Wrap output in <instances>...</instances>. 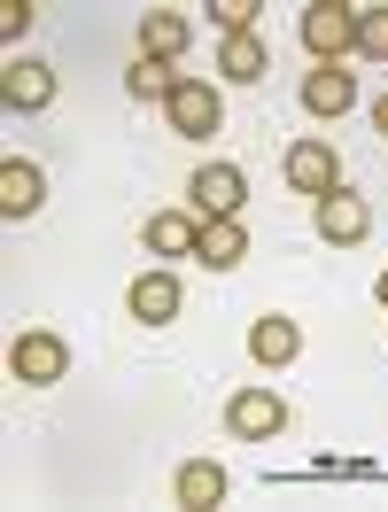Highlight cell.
<instances>
[{
    "label": "cell",
    "instance_id": "19",
    "mask_svg": "<svg viewBox=\"0 0 388 512\" xmlns=\"http://www.w3.org/2000/svg\"><path fill=\"white\" fill-rule=\"evenodd\" d=\"M357 55L388 63V8H357Z\"/></svg>",
    "mask_w": 388,
    "mask_h": 512
},
{
    "label": "cell",
    "instance_id": "17",
    "mask_svg": "<svg viewBox=\"0 0 388 512\" xmlns=\"http://www.w3.org/2000/svg\"><path fill=\"white\" fill-rule=\"evenodd\" d=\"M295 350H303L295 319H257V326H249V357H257V365H288Z\"/></svg>",
    "mask_w": 388,
    "mask_h": 512
},
{
    "label": "cell",
    "instance_id": "15",
    "mask_svg": "<svg viewBox=\"0 0 388 512\" xmlns=\"http://www.w3.org/2000/svg\"><path fill=\"white\" fill-rule=\"evenodd\" d=\"M187 16H179V8H148V16H140V47H148V55H156V63H171V55H179V47H187Z\"/></svg>",
    "mask_w": 388,
    "mask_h": 512
},
{
    "label": "cell",
    "instance_id": "10",
    "mask_svg": "<svg viewBox=\"0 0 388 512\" xmlns=\"http://www.w3.org/2000/svg\"><path fill=\"white\" fill-rule=\"evenodd\" d=\"M39 202H47V171H39V163H0V210H8V218H32Z\"/></svg>",
    "mask_w": 388,
    "mask_h": 512
},
{
    "label": "cell",
    "instance_id": "6",
    "mask_svg": "<svg viewBox=\"0 0 388 512\" xmlns=\"http://www.w3.org/2000/svg\"><path fill=\"white\" fill-rule=\"evenodd\" d=\"M288 187L295 194H334L342 187V156H334L326 140H295L288 148Z\"/></svg>",
    "mask_w": 388,
    "mask_h": 512
},
{
    "label": "cell",
    "instance_id": "21",
    "mask_svg": "<svg viewBox=\"0 0 388 512\" xmlns=\"http://www.w3.org/2000/svg\"><path fill=\"white\" fill-rule=\"evenodd\" d=\"M32 16H39L32 0H8V8H0V39H8V47H16V39L32 32Z\"/></svg>",
    "mask_w": 388,
    "mask_h": 512
},
{
    "label": "cell",
    "instance_id": "22",
    "mask_svg": "<svg viewBox=\"0 0 388 512\" xmlns=\"http://www.w3.org/2000/svg\"><path fill=\"white\" fill-rule=\"evenodd\" d=\"M373 132H388V94H381V101H373Z\"/></svg>",
    "mask_w": 388,
    "mask_h": 512
},
{
    "label": "cell",
    "instance_id": "7",
    "mask_svg": "<svg viewBox=\"0 0 388 512\" xmlns=\"http://www.w3.org/2000/svg\"><path fill=\"white\" fill-rule=\"evenodd\" d=\"M163 117H171V132H187V140H202V132H218V94L202 86V78H179V94L163 101Z\"/></svg>",
    "mask_w": 388,
    "mask_h": 512
},
{
    "label": "cell",
    "instance_id": "11",
    "mask_svg": "<svg viewBox=\"0 0 388 512\" xmlns=\"http://www.w3.org/2000/svg\"><path fill=\"white\" fill-rule=\"evenodd\" d=\"M218 70H226L233 86H257L264 70H272V47H264V32H233V39H218Z\"/></svg>",
    "mask_w": 388,
    "mask_h": 512
},
{
    "label": "cell",
    "instance_id": "18",
    "mask_svg": "<svg viewBox=\"0 0 388 512\" xmlns=\"http://www.w3.org/2000/svg\"><path fill=\"white\" fill-rule=\"evenodd\" d=\"M125 86H132V101H171L179 94V70L156 63V55H140V63L125 70Z\"/></svg>",
    "mask_w": 388,
    "mask_h": 512
},
{
    "label": "cell",
    "instance_id": "16",
    "mask_svg": "<svg viewBox=\"0 0 388 512\" xmlns=\"http://www.w3.org/2000/svg\"><path fill=\"white\" fill-rule=\"evenodd\" d=\"M179 505H194V512L226 505V466H210V458H194V466H179Z\"/></svg>",
    "mask_w": 388,
    "mask_h": 512
},
{
    "label": "cell",
    "instance_id": "9",
    "mask_svg": "<svg viewBox=\"0 0 388 512\" xmlns=\"http://www.w3.org/2000/svg\"><path fill=\"white\" fill-rule=\"evenodd\" d=\"M125 303H132V319H140V326H171V319H179V280H171V272H140Z\"/></svg>",
    "mask_w": 388,
    "mask_h": 512
},
{
    "label": "cell",
    "instance_id": "23",
    "mask_svg": "<svg viewBox=\"0 0 388 512\" xmlns=\"http://www.w3.org/2000/svg\"><path fill=\"white\" fill-rule=\"evenodd\" d=\"M373 295H381V311H388V272H381V288H373Z\"/></svg>",
    "mask_w": 388,
    "mask_h": 512
},
{
    "label": "cell",
    "instance_id": "4",
    "mask_svg": "<svg viewBox=\"0 0 388 512\" xmlns=\"http://www.w3.org/2000/svg\"><path fill=\"white\" fill-rule=\"evenodd\" d=\"M319 233L334 241V249H357V241L373 233V202H365V194H350V187L319 194Z\"/></svg>",
    "mask_w": 388,
    "mask_h": 512
},
{
    "label": "cell",
    "instance_id": "13",
    "mask_svg": "<svg viewBox=\"0 0 388 512\" xmlns=\"http://www.w3.org/2000/svg\"><path fill=\"white\" fill-rule=\"evenodd\" d=\"M148 249L156 256H194L202 249V218H194V210H156V218H148Z\"/></svg>",
    "mask_w": 388,
    "mask_h": 512
},
{
    "label": "cell",
    "instance_id": "12",
    "mask_svg": "<svg viewBox=\"0 0 388 512\" xmlns=\"http://www.w3.org/2000/svg\"><path fill=\"white\" fill-rule=\"evenodd\" d=\"M350 101H357V78H350V70L319 63L311 78H303V109H311V117H342Z\"/></svg>",
    "mask_w": 388,
    "mask_h": 512
},
{
    "label": "cell",
    "instance_id": "2",
    "mask_svg": "<svg viewBox=\"0 0 388 512\" xmlns=\"http://www.w3.org/2000/svg\"><path fill=\"white\" fill-rule=\"evenodd\" d=\"M8 373L24 388H55L70 373V350H63V334H16V350H8Z\"/></svg>",
    "mask_w": 388,
    "mask_h": 512
},
{
    "label": "cell",
    "instance_id": "14",
    "mask_svg": "<svg viewBox=\"0 0 388 512\" xmlns=\"http://www.w3.org/2000/svg\"><path fill=\"white\" fill-rule=\"evenodd\" d=\"M202 264H210V272H233V264H241V256H249V233H241V218H210L202 225Z\"/></svg>",
    "mask_w": 388,
    "mask_h": 512
},
{
    "label": "cell",
    "instance_id": "8",
    "mask_svg": "<svg viewBox=\"0 0 388 512\" xmlns=\"http://www.w3.org/2000/svg\"><path fill=\"white\" fill-rule=\"evenodd\" d=\"M0 94H8V109H47V101H55V63L16 55V63H8V78H0Z\"/></svg>",
    "mask_w": 388,
    "mask_h": 512
},
{
    "label": "cell",
    "instance_id": "20",
    "mask_svg": "<svg viewBox=\"0 0 388 512\" xmlns=\"http://www.w3.org/2000/svg\"><path fill=\"white\" fill-rule=\"evenodd\" d=\"M210 24H218V32H257V0H218V8H210Z\"/></svg>",
    "mask_w": 388,
    "mask_h": 512
},
{
    "label": "cell",
    "instance_id": "5",
    "mask_svg": "<svg viewBox=\"0 0 388 512\" xmlns=\"http://www.w3.org/2000/svg\"><path fill=\"white\" fill-rule=\"evenodd\" d=\"M226 427L241 435V443H264V435H280V427H288V404H280L272 388H241V396L226 404Z\"/></svg>",
    "mask_w": 388,
    "mask_h": 512
},
{
    "label": "cell",
    "instance_id": "3",
    "mask_svg": "<svg viewBox=\"0 0 388 512\" xmlns=\"http://www.w3.org/2000/svg\"><path fill=\"white\" fill-rule=\"evenodd\" d=\"M303 47H311L319 63H334L342 47H357V8H342V0H311V8H303Z\"/></svg>",
    "mask_w": 388,
    "mask_h": 512
},
{
    "label": "cell",
    "instance_id": "1",
    "mask_svg": "<svg viewBox=\"0 0 388 512\" xmlns=\"http://www.w3.org/2000/svg\"><path fill=\"white\" fill-rule=\"evenodd\" d=\"M241 202H249V179H241L233 163H202V171H194L187 210H194L202 225H210V218H241Z\"/></svg>",
    "mask_w": 388,
    "mask_h": 512
}]
</instances>
